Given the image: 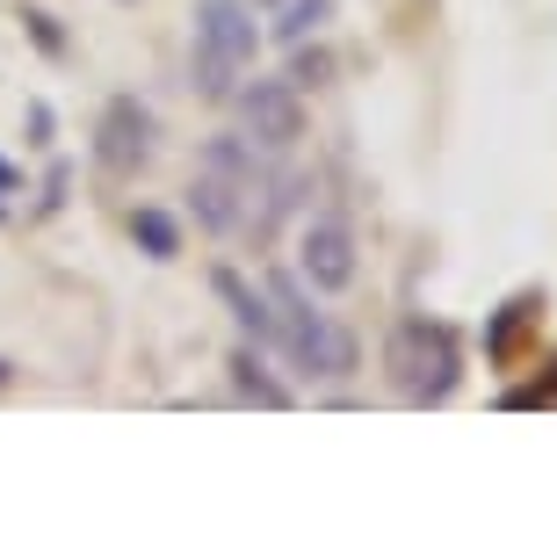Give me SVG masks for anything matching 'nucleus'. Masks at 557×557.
<instances>
[{"mask_svg": "<svg viewBox=\"0 0 557 557\" xmlns=\"http://www.w3.org/2000/svg\"><path fill=\"white\" fill-rule=\"evenodd\" d=\"M210 289L225 297V311L239 319V333H247L253 348H275V305H269V289H253L239 269H210Z\"/></svg>", "mask_w": 557, "mask_h": 557, "instance_id": "nucleus-7", "label": "nucleus"}, {"mask_svg": "<svg viewBox=\"0 0 557 557\" xmlns=\"http://www.w3.org/2000/svg\"><path fill=\"white\" fill-rule=\"evenodd\" d=\"M232 392L253 398L261 413H289V406H297V392L269 376V362H261V348H253V341H239V348H232Z\"/></svg>", "mask_w": 557, "mask_h": 557, "instance_id": "nucleus-9", "label": "nucleus"}, {"mask_svg": "<svg viewBox=\"0 0 557 557\" xmlns=\"http://www.w3.org/2000/svg\"><path fill=\"white\" fill-rule=\"evenodd\" d=\"M8 384H15V362H8V355H0V392H8Z\"/></svg>", "mask_w": 557, "mask_h": 557, "instance_id": "nucleus-18", "label": "nucleus"}, {"mask_svg": "<svg viewBox=\"0 0 557 557\" xmlns=\"http://www.w3.org/2000/svg\"><path fill=\"white\" fill-rule=\"evenodd\" d=\"M145 160H152V109L138 95H109L95 116V166L109 182H131Z\"/></svg>", "mask_w": 557, "mask_h": 557, "instance_id": "nucleus-5", "label": "nucleus"}, {"mask_svg": "<svg viewBox=\"0 0 557 557\" xmlns=\"http://www.w3.org/2000/svg\"><path fill=\"white\" fill-rule=\"evenodd\" d=\"M333 73V59L326 51H305V44H297V65H289V87H319Z\"/></svg>", "mask_w": 557, "mask_h": 557, "instance_id": "nucleus-14", "label": "nucleus"}, {"mask_svg": "<svg viewBox=\"0 0 557 557\" xmlns=\"http://www.w3.org/2000/svg\"><path fill=\"white\" fill-rule=\"evenodd\" d=\"M297 275H305V289H348V283H355V232H348V225H333V218L305 225Z\"/></svg>", "mask_w": 557, "mask_h": 557, "instance_id": "nucleus-6", "label": "nucleus"}, {"mask_svg": "<svg viewBox=\"0 0 557 557\" xmlns=\"http://www.w3.org/2000/svg\"><path fill=\"white\" fill-rule=\"evenodd\" d=\"M384 370H392L398 398H413V406H449L456 384H463V341L456 326L442 319H398L392 341H384Z\"/></svg>", "mask_w": 557, "mask_h": 557, "instance_id": "nucleus-3", "label": "nucleus"}, {"mask_svg": "<svg viewBox=\"0 0 557 557\" xmlns=\"http://www.w3.org/2000/svg\"><path fill=\"white\" fill-rule=\"evenodd\" d=\"M269 305H275V348H283V362L297 376H311V384H341V376H355L362 348H355V333L333 326L326 311H311L305 275L275 269L269 275Z\"/></svg>", "mask_w": 557, "mask_h": 557, "instance_id": "nucleus-1", "label": "nucleus"}, {"mask_svg": "<svg viewBox=\"0 0 557 557\" xmlns=\"http://www.w3.org/2000/svg\"><path fill=\"white\" fill-rule=\"evenodd\" d=\"M499 406H557V370L543 376V384H515V392L499 398Z\"/></svg>", "mask_w": 557, "mask_h": 557, "instance_id": "nucleus-15", "label": "nucleus"}, {"mask_svg": "<svg viewBox=\"0 0 557 557\" xmlns=\"http://www.w3.org/2000/svg\"><path fill=\"white\" fill-rule=\"evenodd\" d=\"M232 109H239V138L253 152H289V145L305 138V87H289V81L232 87Z\"/></svg>", "mask_w": 557, "mask_h": 557, "instance_id": "nucleus-4", "label": "nucleus"}, {"mask_svg": "<svg viewBox=\"0 0 557 557\" xmlns=\"http://www.w3.org/2000/svg\"><path fill=\"white\" fill-rule=\"evenodd\" d=\"M261 51V22L253 0H196V37H188V81L203 102H232L239 73Z\"/></svg>", "mask_w": 557, "mask_h": 557, "instance_id": "nucleus-2", "label": "nucleus"}, {"mask_svg": "<svg viewBox=\"0 0 557 557\" xmlns=\"http://www.w3.org/2000/svg\"><path fill=\"white\" fill-rule=\"evenodd\" d=\"M131 239H138L145 261H174V253H182V225H174V210H160V203L131 210Z\"/></svg>", "mask_w": 557, "mask_h": 557, "instance_id": "nucleus-10", "label": "nucleus"}, {"mask_svg": "<svg viewBox=\"0 0 557 557\" xmlns=\"http://www.w3.org/2000/svg\"><path fill=\"white\" fill-rule=\"evenodd\" d=\"M65 196H73V166L51 160V166H44V196H37V210L51 218V210H65Z\"/></svg>", "mask_w": 557, "mask_h": 557, "instance_id": "nucleus-13", "label": "nucleus"}, {"mask_svg": "<svg viewBox=\"0 0 557 557\" xmlns=\"http://www.w3.org/2000/svg\"><path fill=\"white\" fill-rule=\"evenodd\" d=\"M15 188H22V166H8V160H0V196H15Z\"/></svg>", "mask_w": 557, "mask_h": 557, "instance_id": "nucleus-17", "label": "nucleus"}, {"mask_svg": "<svg viewBox=\"0 0 557 557\" xmlns=\"http://www.w3.org/2000/svg\"><path fill=\"white\" fill-rule=\"evenodd\" d=\"M326 15H333V0H283V15H275V37H283V44H305Z\"/></svg>", "mask_w": 557, "mask_h": 557, "instance_id": "nucleus-11", "label": "nucleus"}, {"mask_svg": "<svg viewBox=\"0 0 557 557\" xmlns=\"http://www.w3.org/2000/svg\"><path fill=\"white\" fill-rule=\"evenodd\" d=\"M0 225H8V203H0Z\"/></svg>", "mask_w": 557, "mask_h": 557, "instance_id": "nucleus-19", "label": "nucleus"}, {"mask_svg": "<svg viewBox=\"0 0 557 557\" xmlns=\"http://www.w3.org/2000/svg\"><path fill=\"white\" fill-rule=\"evenodd\" d=\"M536 326H543V289H515V297L485 319V362H515L521 341Z\"/></svg>", "mask_w": 557, "mask_h": 557, "instance_id": "nucleus-8", "label": "nucleus"}, {"mask_svg": "<svg viewBox=\"0 0 557 557\" xmlns=\"http://www.w3.org/2000/svg\"><path fill=\"white\" fill-rule=\"evenodd\" d=\"M22 116H29V145H51V138H59V116H51V102H29Z\"/></svg>", "mask_w": 557, "mask_h": 557, "instance_id": "nucleus-16", "label": "nucleus"}, {"mask_svg": "<svg viewBox=\"0 0 557 557\" xmlns=\"http://www.w3.org/2000/svg\"><path fill=\"white\" fill-rule=\"evenodd\" d=\"M22 29H29V44H37L44 59H65L73 51V37H65V22L51 8H22Z\"/></svg>", "mask_w": 557, "mask_h": 557, "instance_id": "nucleus-12", "label": "nucleus"}]
</instances>
